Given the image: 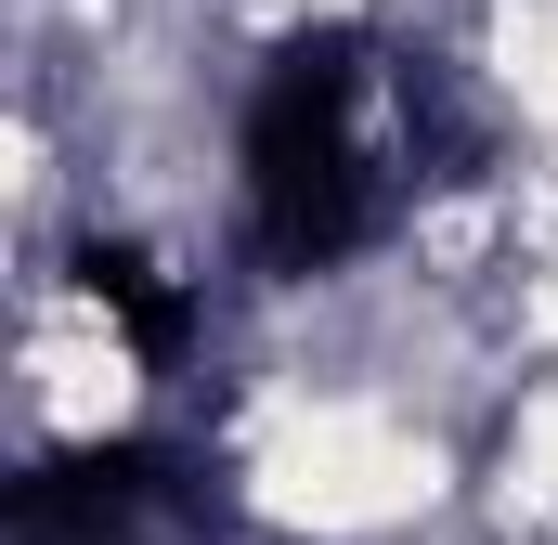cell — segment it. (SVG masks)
<instances>
[{
	"instance_id": "1",
	"label": "cell",
	"mask_w": 558,
	"mask_h": 545,
	"mask_svg": "<svg viewBox=\"0 0 558 545\" xmlns=\"http://www.w3.org/2000/svg\"><path fill=\"white\" fill-rule=\"evenodd\" d=\"M377 92H390V52L364 26H299L260 92H247V247L260 272H338L364 261L416 169L403 143H377Z\"/></svg>"
},
{
	"instance_id": "2",
	"label": "cell",
	"mask_w": 558,
	"mask_h": 545,
	"mask_svg": "<svg viewBox=\"0 0 558 545\" xmlns=\"http://www.w3.org/2000/svg\"><path fill=\"white\" fill-rule=\"evenodd\" d=\"M0 520H13V545H208V533H234V494H221L208 455L78 441V455H39Z\"/></svg>"
},
{
	"instance_id": "3",
	"label": "cell",
	"mask_w": 558,
	"mask_h": 545,
	"mask_svg": "<svg viewBox=\"0 0 558 545\" xmlns=\"http://www.w3.org/2000/svg\"><path fill=\"white\" fill-rule=\"evenodd\" d=\"M78 286H92V299H105V312L131 325V351L156 364V377L182 364V338H195V299H182L169 272L143 261V247H78Z\"/></svg>"
}]
</instances>
